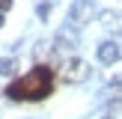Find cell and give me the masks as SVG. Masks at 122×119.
Segmentation results:
<instances>
[{"label":"cell","mask_w":122,"mask_h":119,"mask_svg":"<svg viewBox=\"0 0 122 119\" xmlns=\"http://www.w3.org/2000/svg\"><path fill=\"white\" fill-rule=\"evenodd\" d=\"M54 86H57V74L48 63H36L27 74H21L18 80H12L3 89L9 101H45L51 98Z\"/></svg>","instance_id":"obj_1"},{"label":"cell","mask_w":122,"mask_h":119,"mask_svg":"<svg viewBox=\"0 0 122 119\" xmlns=\"http://www.w3.org/2000/svg\"><path fill=\"white\" fill-rule=\"evenodd\" d=\"M89 74H92V69H89V63L81 60V57H69V60H63V65H60V80L71 83V86L86 83Z\"/></svg>","instance_id":"obj_2"},{"label":"cell","mask_w":122,"mask_h":119,"mask_svg":"<svg viewBox=\"0 0 122 119\" xmlns=\"http://www.w3.org/2000/svg\"><path fill=\"white\" fill-rule=\"evenodd\" d=\"M92 15H95V3L92 0H75L71 9H69V24L81 30V27H86L92 21Z\"/></svg>","instance_id":"obj_3"},{"label":"cell","mask_w":122,"mask_h":119,"mask_svg":"<svg viewBox=\"0 0 122 119\" xmlns=\"http://www.w3.org/2000/svg\"><path fill=\"white\" fill-rule=\"evenodd\" d=\"M81 45V36H77V27H71V24H63V27L57 30V36H54V51H63V54H71L75 48Z\"/></svg>","instance_id":"obj_4"},{"label":"cell","mask_w":122,"mask_h":119,"mask_svg":"<svg viewBox=\"0 0 122 119\" xmlns=\"http://www.w3.org/2000/svg\"><path fill=\"white\" fill-rule=\"evenodd\" d=\"M98 21H101V27H104L107 33L122 36V12H116V9H104V12H98Z\"/></svg>","instance_id":"obj_5"},{"label":"cell","mask_w":122,"mask_h":119,"mask_svg":"<svg viewBox=\"0 0 122 119\" xmlns=\"http://www.w3.org/2000/svg\"><path fill=\"white\" fill-rule=\"evenodd\" d=\"M95 57H98V63H101V65H113V63L122 57V48L116 45V42H101L98 51H95Z\"/></svg>","instance_id":"obj_6"},{"label":"cell","mask_w":122,"mask_h":119,"mask_svg":"<svg viewBox=\"0 0 122 119\" xmlns=\"http://www.w3.org/2000/svg\"><path fill=\"white\" fill-rule=\"evenodd\" d=\"M15 69H18V63H15V57H0V74H3V77H9V74H15Z\"/></svg>","instance_id":"obj_7"},{"label":"cell","mask_w":122,"mask_h":119,"mask_svg":"<svg viewBox=\"0 0 122 119\" xmlns=\"http://www.w3.org/2000/svg\"><path fill=\"white\" fill-rule=\"evenodd\" d=\"M104 92H107V101H122V83H110Z\"/></svg>","instance_id":"obj_8"},{"label":"cell","mask_w":122,"mask_h":119,"mask_svg":"<svg viewBox=\"0 0 122 119\" xmlns=\"http://www.w3.org/2000/svg\"><path fill=\"white\" fill-rule=\"evenodd\" d=\"M107 80H110V83H122V57L113 63V71L107 74Z\"/></svg>","instance_id":"obj_9"},{"label":"cell","mask_w":122,"mask_h":119,"mask_svg":"<svg viewBox=\"0 0 122 119\" xmlns=\"http://www.w3.org/2000/svg\"><path fill=\"white\" fill-rule=\"evenodd\" d=\"M51 0H45V3H39V9H36V12H39V18H42V21H48V15H51Z\"/></svg>","instance_id":"obj_10"},{"label":"cell","mask_w":122,"mask_h":119,"mask_svg":"<svg viewBox=\"0 0 122 119\" xmlns=\"http://www.w3.org/2000/svg\"><path fill=\"white\" fill-rule=\"evenodd\" d=\"M6 9H12V0H0V12H6Z\"/></svg>","instance_id":"obj_11"},{"label":"cell","mask_w":122,"mask_h":119,"mask_svg":"<svg viewBox=\"0 0 122 119\" xmlns=\"http://www.w3.org/2000/svg\"><path fill=\"white\" fill-rule=\"evenodd\" d=\"M3 21H6V18H3V12H0V30H3Z\"/></svg>","instance_id":"obj_12"},{"label":"cell","mask_w":122,"mask_h":119,"mask_svg":"<svg viewBox=\"0 0 122 119\" xmlns=\"http://www.w3.org/2000/svg\"><path fill=\"white\" fill-rule=\"evenodd\" d=\"M101 119H113V116H110V113H107V116H101Z\"/></svg>","instance_id":"obj_13"}]
</instances>
